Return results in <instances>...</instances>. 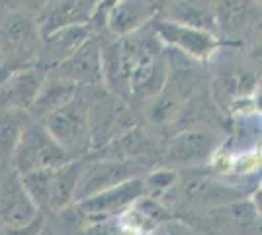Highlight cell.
<instances>
[{"label":"cell","mask_w":262,"mask_h":235,"mask_svg":"<svg viewBox=\"0 0 262 235\" xmlns=\"http://www.w3.org/2000/svg\"><path fill=\"white\" fill-rule=\"evenodd\" d=\"M37 208L24 190L20 175L14 170L0 188V220L6 227L24 225L37 216Z\"/></svg>","instance_id":"obj_13"},{"label":"cell","mask_w":262,"mask_h":235,"mask_svg":"<svg viewBox=\"0 0 262 235\" xmlns=\"http://www.w3.org/2000/svg\"><path fill=\"white\" fill-rule=\"evenodd\" d=\"M49 71L39 65L16 67L0 82V108L26 110L32 106Z\"/></svg>","instance_id":"obj_8"},{"label":"cell","mask_w":262,"mask_h":235,"mask_svg":"<svg viewBox=\"0 0 262 235\" xmlns=\"http://www.w3.org/2000/svg\"><path fill=\"white\" fill-rule=\"evenodd\" d=\"M30 114L16 108H0V163L10 165L12 153L20 139V134L30 122Z\"/></svg>","instance_id":"obj_17"},{"label":"cell","mask_w":262,"mask_h":235,"mask_svg":"<svg viewBox=\"0 0 262 235\" xmlns=\"http://www.w3.org/2000/svg\"><path fill=\"white\" fill-rule=\"evenodd\" d=\"M59 77L75 82L77 87L84 84H98L102 82V47L100 41L90 35L78 49H75L65 61H61L57 67Z\"/></svg>","instance_id":"obj_9"},{"label":"cell","mask_w":262,"mask_h":235,"mask_svg":"<svg viewBox=\"0 0 262 235\" xmlns=\"http://www.w3.org/2000/svg\"><path fill=\"white\" fill-rule=\"evenodd\" d=\"M247 0H221L217 6V22L227 32H239L249 20Z\"/></svg>","instance_id":"obj_20"},{"label":"cell","mask_w":262,"mask_h":235,"mask_svg":"<svg viewBox=\"0 0 262 235\" xmlns=\"http://www.w3.org/2000/svg\"><path fill=\"white\" fill-rule=\"evenodd\" d=\"M178 180V170L176 168H159L153 170L151 175H147L143 179V186H145V196L149 198H159L163 196L168 188L174 186V182Z\"/></svg>","instance_id":"obj_22"},{"label":"cell","mask_w":262,"mask_h":235,"mask_svg":"<svg viewBox=\"0 0 262 235\" xmlns=\"http://www.w3.org/2000/svg\"><path fill=\"white\" fill-rule=\"evenodd\" d=\"M77 92H78V87L75 82L59 77L57 73L55 75L47 73L43 82H41V89H39L37 96H35V100L28 108V114H30L32 120L39 122V120H43L47 114L53 112L55 108H59L65 102L71 100Z\"/></svg>","instance_id":"obj_14"},{"label":"cell","mask_w":262,"mask_h":235,"mask_svg":"<svg viewBox=\"0 0 262 235\" xmlns=\"http://www.w3.org/2000/svg\"><path fill=\"white\" fill-rule=\"evenodd\" d=\"M73 155L55 141L43 123L30 120L20 134L10 165L18 175H24L35 168H57L69 163Z\"/></svg>","instance_id":"obj_1"},{"label":"cell","mask_w":262,"mask_h":235,"mask_svg":"<svg viewBox=\"0 0 262 235\" xmlns=\"http://www.w3.org/2000/svg\"><path fill=\"white\" fill-rule=\"evenodd\" d=\"M92 12L94 6L88 0H45L35 24L43 37L65 26L90 22Z\"/></svg>","instance_id":"obj_11"},{"label":"cell","mask_w":262,"mask_h":235,"mask_svg":"<svg viewBox=\"0 0 262 235\" xmlns=\"http://www.w3.org/2000/svg\"><path fill=\"white\" fill-rule=\"evenodd\" d=\"M43 125L53 139L71 153L86 143L90 134V112L86 110L80 94H75L63 106L55 108L43 118Z\"/></svg>","instance_id":"obj_3"},{"label":"cell","mask_w":262,"mask_h":235,"mask_svg":"<svg viewBox=\"0 0 262 235\" xmlns=\"http://www.w3.org/2000/svg\"><path fill=\"white\" fill-rule=\"evenodd\" d=\"M78 235H121V229L120 224L112 218V220H104L96 224H86Z\"/></svg>","instance_id":"obj_23"},{"label":"cell","mask_w":262,"mask_h":235,"mask_svg":"<svg viewBox=\"0 0 262 235\" xmlns=\"http://www.w3.org/2000/svg\"><path fill=\"white\" fill-rule=\"evenodd\" d=\"M92 35V24H73L41 37L37 65L51 71Z\"/></svg>","instance_id":"obj_10"},{"label":"cell","mask_w":262,"mask_h":235,"mask_svg":"<svg viewBox=\"0 0 262 235\" xmlns=\"http://www.w3.org/2000/svg\"><path fill=\"white\" fill-rule=\"evenodd\" d=\"M51 175H53V168H35V170L20 175V182H22L24 190L28 192V196L32 198V202L39 212H43V210L47 212Z\"/></svg>","instance_id":"obj_19"},{"label":"cell","mask_w":262,"mask_h":235,"mask_svg":"<svg viewBox=\"0 0 262 235\" xmlns=\"http://www.w3.org/2000/svg\"><path fill=\"white\" fill-rule=\"evenodd\" d=\"M37 235H55V233L49 229V227H45V225H43V227H41V231H39Z\"/></svg>","instance_id":"obj_26"},{"label":"cell","mask_w":262,"mask_h":235,"mask_svg":"<svg viewBox=\"0 0 262 235\" xmlns=\"http://www.w3.org/2000/svg\"><path fill=\"white\" fill-rule=\"evenodd\" d=\"M6 53H10L14 67H28L32 59H37L41 47V34L37 24L28 16H12L0 30Z\"/></svg>","instance_id":"obj_7"},{"label":"cell","mask_w":262,"mask_h":235,"mask_svg":"<svg viewBox=\"0 0 262 235\" xmlns=\"http://www.w3.org/2000/svg\"><path fill=\"white\" fill-rule=\"evenodd\" d=\"M88 2H90V4H92V6H94V8H96V4H98L100 0H88Z\"/></svg>","instance_id":"obj_27"},{"label":"cell","mask_w":262,"mask_h":235,"mask_svg":"<svg viewBox=\"0 0 262 235\" xmlns=\"http://www.w3.org/2000/svg\"><path fill=\"white\" fill-rule=\"evenodd\" d=\"M4 63V55H2V49H0V65Z\"/></svg>","instance_id":"obj_28"},{"label":"cell","mask_w":262,"mask_h":235,"mask_svg":"<svg viewBox=\"0 0 262 235\" xmlns=\"http://www.w3.org/2000/svg\"><path fill=\"white\" fill-rule=\"evenodd\" d=\"M45 225V220L41 213H37L32 222L24 225H14V227H6V235H37Z\"/></svg>","instance_id":"obj_25"},{"label":"cell","mask_w":262,"mask_h":235,"mask_svg":"<svg viewBox=\"0 0 262 235\" xmlns=\"http://www.w3.org/2000/svg\"><path fill=\"white\" fill-rule=\"evenodd\" d=\"M155 0H116L106 12V26L114 35H127L137 32L153 20Z\"/></svg>","instance_id":"obj_12"},{"label":"cell","mask_w":262,"mask_h":235,"mask_svg":"<svg viewBox=\"0 0 262 235\" xmlns=\"http://www.w3.org/2000/svg\"><path fill=\"white\" fill-rule=\"evenodd\" d=\"M141 196H145L143 179L133 177V179L123 180L112 188L96 192L84 200L75 202V213L84 224H96V222L112 220V218L123 213Z\"/></svg>","instance_id":"obj_2"},{"label":"cell","mask_w":262,"mask_h":235,"mask_svg":"<svg viewBox=\"0 0 262 235\" xmlns=\"http://www.w3.org/2000/svg\"><path fill=\"white\" fill-rule=\"evenodd\" d=\"M153 235H198L194 229H190L186 224L178 220H164L153 229Z\"/></svg>","instance_id":"obj_24"},{"label":"cell","mask_w":262,"mask_h":235,"mask_svg":"<svg viewBox=\"0 0 262 235\" xmlns=\"http://www.w3.org/2000/svg\"><path fill=\"white\" fill-rule=\"evenodd\" d=\"M0 167H2V163H0Z\"/></svg>","instance_id":"obj_29"},{"label":"cell","mask_w":262,"mask_h":235,"mask_svg":"<svg viewBox=\"0 0 262 235\" xmlns=\"http://www.w3.org/2000/svg\"><path fill=\"white\" fill-rule=\"evenodd\" d=\"M217 149L215 135L200 130H188L174 135L164 151V161L170 168L178 167H198L208 163Z\"/></svg>","instance_id":"obj_6"},{"label":"cell","mask_w":262,"mask_h":235,"mask_svg":"<svg viewBox=\"0 0 262 235\" xmlns=\"http://www.w3.org/2000/svg\"><path fill=\"white\" fill-rule=\"evenodd\" d=\"M139 170H141L139 165H135L129 159H120V157H108V159H100L96 163L84 165V170L80 175L77 190H75L73 204L84 200L96 192L112 188L123 180L139 177Z\"/></svg>","instance_id":"obj_5"},{"label":"cell","mask_w":262,"mask_h":235,"mask_svg":"<svg viewBox=\"0 0 262 235\" xmlns=\"http://www.w3.org/2000/svg\"><path fill=\"white\" fill-rule=\"evenodd\" d=\"M174 8L176 22L198 26V28H204V30H209V26L213 24V14L196 0H176Z\"/></svg>","instance_id":"obj_21"},{"label":"cell","mask_w":262,"mask_h":235,"mask_svg":"<svg viewBox=\"0 0 262 235\" xmlns=\"http://www.w3.org/2000/svg\"><path fill=\"white\" fill-rule=\"evenodd\" d=\"M184 192L190 200L202 202V204H217V202L227 204V202L239 198V192L231 190L217 180H211L208 177H202V175L186 180Z\"/></svg>","instance_id":"obj_18"},{"label":"cell","mask_w":262,"mask_h":235,"mask_svg":"<svg viewBox=\"0 0 262 235\" xmlns=\"http://www.w3.org/2000/svg\"><path fill=\"white\" fill-rule=\"evenodd\" d=\"M84 161L71 159L69 163L53 168L51 175V188H49V204L47 212H61L67 206H71L75 200V190L80 180V175L84 170Z\"/></svg>","instance_id":"obj_15"},{"label":"cell","mask_w":262,"mask_h":235,"mask_svg":"<svg viewBox=\"0 0 262 235\" xmlns=\"http://www.w3.org/2000/svg\"><path fill=\"white\" fill-rule=\"evenodd\" d=\"M151 30L159 37V41L164 45H170L184 55L206 61L217 51L221 39L215 37L209 30L188 26V24L176 22V20H155L151 24Z\"/></svg>","instance_id":"obj_4"},{"label":"cell","mask_w":262,"mask_h":235,"mask_svg":"<svg viewBox=\"0 0 262 235\" xmlns=\"http://www.w3.org/2000/svg\"><path fill=\"white\" fill-rule=\"evenodd\" d=\"M190 90L192 89L186 77H170L168 80H164L163 89L153 96V104L149 108L151 120L157 123H164L174 118L180 106L190 96Z\"/></svg>","instance_id":"obj_16"}]
</instances>
